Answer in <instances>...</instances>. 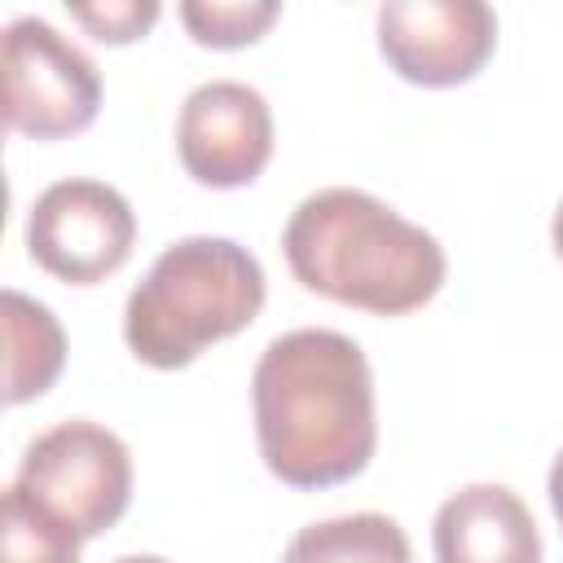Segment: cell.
I'll return each instance as SVG.
<instances>
[{
	"label": "cell",
	"mask_w": 563,
	"mask_h": 563,
	"mask_svg": "<svg viewBox=\"0 0 563 563\" xmlns=\"http://www.w3.org/2000/svg\"><path fill=\"white\" fill-rule=\"evenodd\" d=\"M497 44V13L484 0H387L378 48L387 66L422 88H453L484 70Z\"/></svg>",
	"instance_id": "7"
},
{
	"label": "cell",
	"mask_w": 563,
	"mask_h": 563,
	"mask_svg": "<svg viewBox=\"0 0 563 563\" xmlns=\"http://www.w3.org/2000/svg\"><path fill=\"white\" fill-rule=\"evenodd\" d=\"M4 70V123L35 141L75 136L97 119L101 75L84 48H75L44 18H13L0 44Z\"/></svg>",
	"instance_id": "5"
},
{
	"label": "cell",
	"mask_w": 563,
	"mask_h": 563,
	"mask_svg": "<svg viewBox=\"0 0 563 563\" xmlns=\"http://www.w3.org/2000/svg\"><path fill=\"white\" fill-rule=\"evenodd\" d=\"M550 506H554V519L563 523V453L550 466Z\"/></svg>",
	"instance_id": "15"
},
{
	"label": "cell",
	"mask_w": 563,
	"mask_h": 563,
	"mask_svg": "<svg viewBox=\"0 0 563 563\" xmlns=\"http://www.w3.org/2000/svg\"><path fill=\"white\" fill-rule=\"evenodd\" d=\"M176 150L198 185L242 189L273 158V110L251 84H198L180 106Z\"/></svg>",
	"instance_id": "8"
},
{
	"label": "cell",
	"mask_w": 563,
	"mask_h": 563,
	"mask_svg": "<svg viewBox=\"0 0 563 563\" xmlns=\"http://www.w3.org/2000/svg\"><path fill=\"white\" fill-rule=\"evenodd\" d=\"M114 563H167V559H158V554H128V559H114Z\"/></svg>",
	"instance_id": "17"
},
{
	"label": "cell",
	"mask_w": 563,
	"mask_h": 563,
	"mask_svg": "<svg viewBox=\"0 0 563 563\" xmlns=\"http://www.w3.org/2000/svg\"><path fill=\"white\" fill-rule=\"evenodd\" d=\"M4 347H9V365H4L9 405L48 391L66 365V334L57 317L44 303L26 299L22 290H4Z\"/></svg>",
	"instance_id": "10"
},
{
	"label": "cell",
	"mask_w": 563,
	"mask_h": 563,
	"mask_svg": "<svg viewBox=\"0 0 563 563\" xmlns=\"http://www.w3.org/2000/svg\"><path fill=\"white\" fill-rule=\"evenodd\" d=\"M295 282L334 303L405 317L444 286V246L365 189L308 194L282 233Z\"/></svg>",
	"instance_id": "2"
},
{
	"label": "cell",
	"mask_w": 563,
	"mask_h": 563,
	"mask_svg": "<svg viewBox=\"0 0 563 563\" xmlns=\"http://www.w3.org/2000/svg\"><path fill=\"white\" fill-rule=\"evenodd\" d=\"M79 532L48 515L22 484L4 488V563H79Z\"/></svg>",
	"instance_id": "12"
},
{
	"label": "cell",
	"mask_w": 563,
	"mask_h": 563,
	"mask_svg": "<svg viewBox=\"0 0 563 563\" xmlns=\"http://www.w3.org/2000/svg\"><path fill=\"white\" fill-rule=\"evenodd\" d=\"M282 13L277 0H185L180 22L207 48H242L255 44L273 18Z\"/></svg>",
	"instance_id": "13"
},
{
	"label": "cell",
	"mask_w": 563,
	"mask_h": 563,
	"mask_svg": "<svg viewBox=\"0 0 563 563\" xmlns=\"http://www.w3.org/2000/svg\"><path fill=\"white\" fill-rule=\"evenodd\" d=\"M13 484H22L79 537H101L132 501V457L128 444L101 422L70 418L26 444Z\"/></svg>",
	"instance_id": "4"
},
{
	"label": "cell",
	"mask_w": 563,
	"mask_h": 563,
	"mask_svg": "<svg viewBox=\"0 0 563 563\" xmlns=\"http://www.w3.org/2000/svg\"><path fill=\"white\" fill-rule=\"evenodd\" d=\"M282 563H413V554L396 519L378 510H361L299 528Z\"/></svg>",
	"instance_id": "11"
},
{
	"label": "cell",
	"mask_w": 563,
	"mask_h": 563,
	"mask_svg": "<svg viewBox=\"0 0 563 563\" xmlns=\"http://www.w3.org/2000/svg\"><path fill=\"white\" fill-rule=\"evenodd\" d=\"M264 466L290 488H330L374 457V374L339 330L277 334L251 374Z\"/></svg>",
	"instance_id": "1"
},
{
	"label": "cell",
	"mask_w": 563,
	"mask_h": 563,
	"mask_svg": "<svg viewBox=\"0 0 563 563\" xmlns=\"http://www.w3.org/2000/svg\"><path fill=\"white\" fill-rule=\"evenodd\" d=\"M66 9L101 44H132L158 22L154 0H106V4H66Z\"/></svg>",
	"instance_id": "14"
},
{
	"label": "cell",
	"mask_w": 563,
	"mask_h": 563,
	"mask_svg": "<svg viewBox=\"0 0 563 563\" xmlns=\"http://www.w3.org/2000/svg\"><path fill=\"white\" fill-rule=\"evenodd\" d=\"M435 563H541V532L506 484H466L435 510Z\"/></svg>",
	"instance_id": "9"
},
{
	"label": "cell",
	"mask_w": 563,
	"mask_h": 563,
	"mask_svg": "<svg viewBox=\"0 0 563 563\" xmlns=\"http://www.w3.org/2000/svg\"><path fill=\"white\" fill-rule=\"evenodd\" d=\"M132 242H136V216L128 198L106 180H88V176L57 180L35 198L26 216L31 260L70 286H92L119 273L132 255Z\"/></svg>",
	"instance_id": "6"
},
{
	"label": "cell",
	"mask_w": 563,
	"mask_h": 563,
	"mask_svg": "<svg viewBox=\"0 0 563 563\" xmlns=\"http://www.w3.org/2000/svg\"><path fill=\"white\" fill-rule=\"evenodd\" d=\"M264 308V268L233 238H180L128 295L123 339L136 361L180 369L202 347L246 330Z\"/></svg>",
	"instance_id": "3"
},
{
	"label": "cell",
	"mask_w": 563,
	"mask_h": 563,
	"mask_svg": "<svg viewBox=\"0 0 563 563\" xmlns=\"http://www.w3.org/2000/svg\"><path fill=\"white\" fill-rule=\"evenodd\" d=\"M550 238H554V251H559V260H563V202H559V211H554V224H550Z\"/></svg>",
	"instance_id": "16"
}]
</instances>
